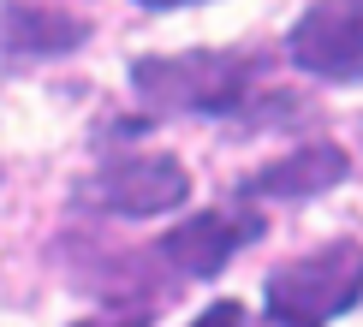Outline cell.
Instances as JSON below:
<instances>
[{
	"instance_id": "1",
	"label": "cell",
	"mask_w": 363,
	"mask_h": 327,
	"mask_svg": "<svg viewBox=\"0 0 363 327\" xmlns=\"http://www.w3.org/2000/svg\"><path fill=\"white\" fill-rule=\"evenodd\" d=\"M131 96L149 113L233 119L250 131L268 96V48H185L131 59Z\"/></svg>"
},
{
	"instance_id": "9",
	"label": "cell",
	"mask_w": 363,
	"mask_h": 327,
	"mask_svg": "<svg viewBox=\"0 0 363 327\" xmlns=\"http://www.w3.org/2000/svg\"><path fill=\"white\" fill-rule=\"evenodd\" d=\"M72 327H149V316H84V321H72Z\"/></svg>"
},
{
	"instance_id": "8",
	"label": "cell",
	"mask_w": 363,
	"mask_h": 327,
	"mask_svg": "<svg viewBox=\"0 0 363 327\" xmlns=\"http://www.w3.org/2000/svg\"><path fill=\"white\" fill-rule=\"evenodd\" d=\"M191 327H245V304H233V297H220V304H208L203 316Z\"/></svg>"
},
{
	"instance_id": "3",
	"label": "cell",
	"mask_w": 363,
	"mask_h": 327,
	"mask_svg": "<svg viewBox=\"0 0 363 327\" xmlns=\"http://www.w3.org/2000/svg\"><path fill=\"white\" fill-rule=\"evenodd\" d=\"M191 197V173L179 155H113L101 161L96 173H84L72 185V202L89 208V214H119V220H155V214H173L179 202Z\"/></svg>"
},
{
	"instance_id": "4",
	"label": "cell",
	"mask_w": 363,
	"mask_h": 327,
	"mask_svg": "<svg viewBox=\"0 0 363 327\" xmlns=\"http://www.w3.org/2000/svg\"><path fill=\"white\" fill-rule=\"evenodd\" d=\"M286 54L304 78L363 84V0H310L286 36Z\"/></svg>"
},
{
	"instance_id": "10",
	"label": "cell",
	"mask_w": 363,
	"mask_h": 327,
	"mask_svg": "<svg viewBox=\"0 0 363 327\" xmlns=\"http://www.w3.org/2000/svg\"><path fill=\"white\" fill-rule=\"evenodd\" d=\"M143 12H179V6H196V0H138Z\"/></svg>"
},
{
	"instance_id": "2",
	"label": "cell",
	"mask_w": 363,
	"mask_h": 327,
	"mask_svg": "<svg viewBox=\"0 0 363 327\" xmlns=\"http://www.w3.org/2000/svg\"><path fill=\"white\" fill-rule=\"evenodd\" d=\"M363 304V244L334 238L298 262H280L262 286V309L280 327H328L334 316Z\"/></svg>"
},
{
	"instance_id": "7",
	"label": "cell",
	"mask_w": 363,
	"mask_h": 327,
	"mask_svg": "<svg viewBox=\"0 0 363 327\" xmlns=\"http://www.w3.org/2000/svg\"><path fill=\"white\" fill-rule=\"evenodd\" d=\"M89 42V24L60 6H36V0H6L0 6V54L12 59H60Z\"/></svg>"
},
{
	"instance_id": "6",
	"label": "cell",
	"mask_w": 363,
	"mask_h": 327,
	"mask_svg": "<svg viewBox=\"0 0 363 327\" xmlns=\"http://www.w3.org/2000/svg\"><path fill=\"white\" fill-rule=\"evenodd\" d=\"M352 178V155H345L340 143H298L292 155L280 161H262L256 173H245V197L256 202H310L322 197V190H334Z\"/></svg>"
},
{
	"instance_id": "5",
	"label": "cell",
	"mask_w": 363,
	"mask_h": 327,
	"mask_svg": "<svg viewBox=\"0 0 363 327\" xmlns=\"http://www.w3.org/2000/svg\"><path fill=\"white\" fill-rule=\"evenodd\" d=\"M256 238H262V220L256 214H220V208H208V214H191V220H179V226H167L155 250L185 280H215L245 244H256Z\"/></svg>"
}]
</instances>
